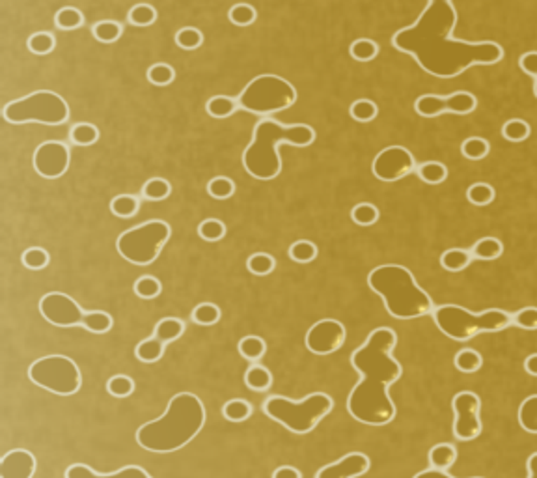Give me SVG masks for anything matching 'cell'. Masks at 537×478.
Wrapping results in <instances>:
<instances>
[{"mask_svg": "<svg viewBox=\"0 0 537 478\" xmlns=\"http://www.w3.org/2000/svg\"><path fill=\"white\" fill-rule=\"evenodd\" d=\"M456 25L457 11L451 0H427L422 15L411 27L392 36V45L413 56L425 73L439 79H453L474 65H493L502 60L504 49L496 41L453 38Z\"/></svg>", "mask_w": 537, "mask_h": 478, "instance_id": "cell-1", "label": "cell"}, {"mask_svg": "<svg viewBox=\"0 0 537 478\" xmlns=\"http://www.w3.org/2000/svg\"><path fill=\"white\" fill-rule=\"evenodd\" d=\"M396 344V332L388 327H379L369 332L368 340L351 355V364L362 374V380L349 394L347 411L358 422L385 426L396 417V406L388 394L390 385L403 374L402 364L392 357Z\"/></svg>", "mask_w": 537, "mask_h": 478, "instance_id": "cell-2", "label": "cell"}, {"mask_svg": "<svg viewBox=\"0 0 537 478\" xmlns=\"http://www.w3.org/2000/svg\"><path fill=\"white\" fill-rule=\"evenodd\" d=\"M206 424V408L196 394L179 392L168 402L163 417L144 424L136 432V443L144 451L168 454L183 448Z\"/></svg>", "mask_w": 537, "mask_h": 478, "instance_id": "cell-3", "label": "cell"}, {"mask_svg": "<svg viewBox=\"0 0 537 478\" xmlns=\"http://www.w3.org/2000/svg\"><path fill=\"white\" fill-rule=\"evenodd\" d=\"M315 141L314 127L306 124L282 125L277 119H260L252 133V141L243 153L244 170L252 178L269 181L282 172V159L278 155V144L306 148Z\"/></svg>", "mask_w": 537, "mask_h": 478, "instance_id": "cell-4", "label": "cell"}, {"mask_svg": "<svg viewBox=\"0 0 537 478\" xmlns=\"http://www.w3.org/2000/svg\"><path fill=\"white\" fill-rule=\"evenodd\" d=\"M368 284L383 297L388 314L396 320H416L433 312V301L418 286L407 267L397 264L375 267L368 275Z\"/></svg>", "mask_w": 537, "mask_h": 478, "instance_id": "cell-5", "label": "cell"}, {"mask_svg": "<svg viewBox=\"0 0 537 478\" xmlns=\"http://www.w3.org/2000/svg\"><path fill=\"white\" fill-rule=\"evenodd\" d=\"M431 314L440 331L459 342L472 340L479 332H500L513 325V314L502 309L472 314L457 304H442L433 309Z\"/></svg>", "mask_w": 537, "mask_h": 478, "instance_id": "cell-6", "label": "cell"}, {"mask_svg": "<svg viewBox=\"0 0 537 478\" xmlns=\"http://www.w3.org/2000/svg\"><path fill=\"white\" fill-rule=\"evenodd\" d=\"M334 408L332 398L325 392H314L300 400L293 402L284 396L267 398L263 403V411L274 422L282 424L293 434H308L317 424L331 413Z\"/></svg>", "mask_w": 537, "mask_h": 478, "instance_id": "cell-7", "label": "cell"}, {"mask_svg": "<svg viewBox=\"0 0 537 478\" xmlns=\"http://www.w3.org/2000/svg\"><path fill=\"white\" fill-rule=\"evenodd\" d=\"M295 101H297V90L293 84L272 73L252 79L237 99L241 109L260 116L289 109Z\"/></svg>", "mask_w": 537, "mask_h": 478, "instance_id": "cell-8", "label": "cell"}, {"mask_svg": "<svg viewBox=\"0 0 537 478\" xmlns=\"http://www.w3.org/2000/svg\"><path fill=\"white\" fill-rule=\"evenodd\" d=\"M168 238L170 226L164 221H147L119 235L116 249L125 261L150 266L157 260Z\"/></svg>", "mask_w": 537, "mask_h": 478, "instance_id": "cell-9", "label": "cell"}, {"mask_svg": "<svg viewBox=\"0 0 537 478\" xmlns=\"http://www.w3.org/2000/svg\"><path fill=\"white\" fill-rule=\"evenodd\" d=\"M4 118L10 124H38L60 125L69 118V107L64 98L49 90H39L27 98L15 99L4 107Z\"/></svg>", "mask_w": 537, "mask_h": 478, "instance_id": "cell-10", "label": "cell"}, {"mask_svg": "<svg viewBox=\"0 0 537 478\" xmlns=\"http://www.w3.org/2000/svg\"><path fill=\"white\" fill-rule=\"evenodd\" d=\"M28 377L36 385L56 396H71L81 389V370L65 355L38 358L28 368Z\"/></svg>", "mask_w": 537, "mask_h": 478, "instance_id": "cell-11", "label": "cell"}, {"mask_svg": "<svg viewBox=\"0 0 537 478\" xmlns=\"http://www.w3.org/2000/svg\"><path fill=\"white\" fill-rule=\"evenodd\" d=\"M477 107V99L470 92H456L442 98V96H433L425 93L420 96L414 103V110L422 118H437V116L451 112V115H470Z\"/></svg>", "mask_w": 537, "mask_h": 478, "instance_id": "cell-12", "label": "cell"}, {"mask_svg": "<svg viewBox=\"0 0 537 478\" xmlns=\"http://www.w3.org/2000/svg\"><path fill=\"white\" fill-rule=\"evenodd\" d=\"M456 420H453V435L459 441H474L482 434V418L479 409L482 402L474 392H459L451 402Z\"/></svg>", "mask_w": 537, "mask_h": 478, "instance_id": "cell-13", "label": "cell"}, {"mask_svg": "<svg viewBox=\"0 0 537 478\" xmlns=\"http://www.w3.org/2000/svg\"><path fill=\"white\" fill-rule=\"evenodd\" d=\"M39 312L45 320L56 327L82 325L86 316L75 299L62 292H51L44 295L39 301Z\"/></svg>", "mask_w": 537, "mask_h": 478, "instance_id": "cell-14", "label": "cell"}, {"mask_svg": "<svg viewBox=\"0 0 537 478\" xmlns=\"http://www.w3.org/2000/svg\"><path fill=\"white\" fill-rule=\"evenodd\" d=\"M416 170L413 153L403 146H388L377 153L371 164V172L380 181H397Z\"/></svg>", "mask_w": 537, "mask_h": 478, "instance_id": "cell-15", "label": "cell"}, {"mask_svg": "<svg viewBox=\"0 0 537 478\" xmlns=\"http://www.w3.org/2000/svg\"><path fill=\"white\" fill-rule=\"evenodd\" d=\"M71 153L69 148L64 142L49 141L39 144L38 150L34 152V169L41 178L56 179L64 176L69 169Z\"/></svg>", "mask_w": 537, "mask_h": 478, "instance_id": "cell-16", "label": "cell"}, {"mask_svg": "<svg viewBox=\"0 0 537 478\" xmlns=\"http://www.w3.org/2000/svg\"><path fill=\"white\" fill-rule=\"evenodd\" d=\"M345 327L338 320H321L306 332V348L315 355H331L345 342Z\"/></svg>", "mask_w": 537, "mask_h": 478, "instance_id": "cell-17", "label": "cell"}, {"mask_svg": "<svg viewBox=\"0 0 537 478\" xmlns=\"http://www.w3.org/2000/svg\"><path fill=\"white\" fill-rule=\"evenodd\" d=\"M369 458L362 452H351L342 460L325 465L315 478H358L368 473Z\"/></svg>", "mask_w": 537, "mask_h": 478, "instance_id": "cell-18", "label": "cell"}, {"mask_svg": "<svg viewBox=\"0 0 537 478\" xmlns=\"http://www.w3.org/2000/svg\"><path fill=\"white\" fill-rule=\"evenodd\" d=\"M36 473V458L32 452L15 448L0 462V478H32Z\"/></svg>", "mask_w": 537, "mask_h": 478, "instance_id": "cell-19", "label": "cell"}, {"mask_svg": "<svg viewBox=\"0 0 537 478\" xmlns=\"http://www.w3.org/2000/svg\"><path fill=\"white\" fill-rule=\"evenodd\" d=\"M65 478H152L142 467L136 465H127V467L119 469L112 474H99L95 473L92 467H88L84 463H75L65 471Z\"/></svg>", "mask_w": 537, "mask_h": 478, "instance_id": "cell-20", "label": "cell"}, {"mask_svg": "<svg viewBox=\"0 0 537 478\" xmlns=\"http://www.w3.org/2000/svg\"><path fill=\"white\" fill-rule=\"evenodd\" d=\"M457 451L450 443H439L429 451V465L437 471H448L456 463Z\"/></svg>", "mask_w": 537, "mask_h": 478, "instance_id": "cell-21", "label": "cell"}, {"mask_svg": "<svg viewBox=\"0 0 537 478\" xmlns=\"http://www.w3.org/2000/svg\"><path fill=\"white\" fill-rule=\"evenodd\" d=\"M470 252H472L474 260L493 261L504 254V245L496 238H482L474 243Z\"/></svg>", "mask_w": 537, "mask_h": 478, "instance_id": "cell-22", "label": "cell"}, {"mask_svg": "<svg viewBox=\"0 0 537 478\" xmlns=\"http://www.w3.org/2000/svg\"><path fill=\"white\" fill-rule=\"evenodd\" d=\"M472 252L465 249H448L440 256V266L444 267L446 271L459 273L463 269H467L472 264Z\"/></svg>", "mask_w": 537, "mask_h": 478, "instance_id": "cell-23", "label": "cell"}, {"mask_svg": "<svg viewBox=\"0 0 537 478\" xmlns=\"http://www.w3.org/2000/svg\"><path fill=\"white\" fill-rule=\"evenodd\" d=\"M164 346H166V344H164L163 340H159L157 337H150L146 338V340H142V342L136 346L135 355L140 363H157L164 355Z\"/></svg>", "mask_w": 537, "mask_h": 478, "instance_id": "cell-24", "label": "cell"}, {"mask_svg": "<svg viewBox=\"0 0 537 478\" xmlns=\"http://www.w3.org/2000/svg\"><path fill=\"white\" fill-rule=\"evenodd\" d=\"M244 383H246V387H248L250 391L265 392L269 391V387L272 385V375L265 366L252 364V366L246 370V374H244Z\"/></svg>", "mask_w": 537, "mask_h": 478, "instance_id": "cell-25", "label": "cell"}, {"mask_svg": "<svg viewBox=\"0 0 537 478\" xmlns=\"http://www.w3.org/2000/svg\"><path fill=\"white\" fill-rule=\"evenodd\" d=\"M185 331L183 321L178 320V318H163L155 325V331H153V337H157L159 340H163L164 344L174 342L178 340Z\"/></svg>", "mask_w": 537, "mask_h": 478, "instance_id": "cell-26", "label": "cell"}, {"mask_svg": "<svg viewBox=\"0 0 537 478\" xmlns=\"http://www.w3.org/2000/svg\"><path fill=\"white\" fill-rule=\"evenodd\" d=\"M239 354L243 355L246 361H260L267 351V342L261 337H256V335H248L239 340Z\"/></svg>", "mask_w": 537, "mask_h": 478, "instance_id": "cell-27", "label": "cell"}, {"mask_svg": "<svg viewBox=\"0 0 537 478\" xmlns=\"http://www.w3.org/2000/svg\"><path fill=\"white\" fill-rule=\"evenodd\" d=\"M237 107H239L237 101L228 98V96H213V98L207 101L206 110H207V115L213 116V118L223 119L234 115L235 110H237Z\"/></svg>", "mask_w": 537, "mask_h": 478, "instance_id": "cell-28", "label": "cell"}, {"mask_svg": "<svg viewBox=\"0 0 537 478\" xmlns=\"http://www.w3.org/2000/svg\"><path fill=\"white\" fill-rule=\"evenodd\" d=\"M416 174L425 183L439 185L448 178V169H446V164L439 163V161H427V163L418 164Z\"/></svg>", "mask_w": 537, "mask_h": 478, "instance_id": "cell-29", "label": "cell"}, {"mask_svg": "<svg viewBox=\"0 0 537 478\" xmlns=\"http://www.w3.org/2000/svg\"><path fill=\"white\" fill-rule=\"evenodd\" d=\"M82 327L86 331L93 332V335H105V332H109L112 329V318H110V314L103 312V310L86 312Z\"/></svg>", "mask_w": 537, "mask_h": 478, "instance_id": "cell-30", "label": "cell"}, {"mask_svg": "<svg viewBox=\"0 0 537 478\" xmlns=\"http://www.w3.org/2000/svg\"><path fill=\"white\" fill-rule=\"evenodd\" d=\"M71 142L75 146H92L95 144L99 138V131L95 125L86 124V122H81V124H75L71 127Z\"/></svg>", "mask_w": 537, "mask_h": 478, "instance_id": "cell-31", "label": "cell"}, {"mask_svg": "<svg viewBox=\"0 0 537 478\" xmlns=\"http://www.w3.org/2000/svg\"><path fill=\"white\" fill-rule=\"evenodd\" d=\"M519 422L522 429L530 434H537V394L528 396L519 408Z\"/></svg>", "mask_w": 537, "mask_h": 478, "instance_id": "cell-32", "label": "cell"}, {"mask_svg": "<svg viewBox=\"0 0 537 478\" xmlns=\"http://www.w3.org/2000/svg\"><path fill=\"white\" fill-rule=\"evenodd\" d=\"M223 415L230 422H244L252 415V406L246 400L235 398V400H230V402L224 403Z\"/></svg>", "mask_w": 537, "mask_h": 478, "instance_id": "cell-33", "label": "cell"}, {"mask_svg": "<svg viewBox=\"0 0 537 478\" xmlns=\"http://www.w3.org/2000/svg\"><path fill=\"white\" fill-rule=\"evenodd\" d=\"M92 32L93 38L101 44H114L124 32V27L116 21H99L98 25H93Z\"/></svg>", "mask_w": 537, "mask_h": 478, "instance_id": "cell-34", "label": "cell"}, {"mask_svg": "<svg viewBox=\"0 0 537 478\" xmlns=\"http://www.w3.org/2000/svg\"><path fill=\"white\" fill-rule=\"evenodd\" d=\"M491 152V144L482 136H470L461 144V153L470 161H479V159L487 157Z\"/></svg>", "mask_w": 537, "mask_h": 478, "instance_id": "cell-35", "label": "cell"}, {"mask_svg": "<svg viewBox=\"0 0 537 478\" xmlns=\"http://www.w3.org/2000/svg\"><path fill=\"white\" fill-rule=\"evenodd\" d=\"M110 212L114 213L116 217H133L138 212V198L133 195H118L110 202Z\"/></svg>", "mask_w": 537, "mask_h": 478, "instance_id": "cell-36", "label": "cell"}, {"mask_svg": "<svg viewBox=\"0 0 537 478\" xmlns=\"http://www.w3.org/2000/svg\"><path fill=\"white\" fill-rule=\"evenodd\" d=\"M289 258L297 264H310L317 258V245L312 243V241H306V239H300V241H295L291 247H289Z\"/></svg>", "mask_w": 537, "mask_h": 478, "instance_id": "cell-37", "label": "cell"}, {"mask_svg": "<svg viewBox=\"0 0 537 478\" xmlns=\"http://www.w3.org/2000/svg\"><path fill=\"white\" fill-rule=\"evenodd\" d=\"M82 13L77 8H71V6H65L62 10L56 11L55 15V25L60 30H75V28L82 27Z\"/></svg>", "mask_w": 537, "mask_h": 478, "instance_id": "cell-38", "label": "cell"}, {"mask_svg": "<svg viewBox=\"0 0 537 478\" xmlns=\"http://www.w3.org/2000/svg\"><path fill=\"white\" fill-rule=\"evenodd\" d=\"M190 316L198 325H215L220 320L223 312L215 303H200L198 306H194Z\"/></svg>", "mask_w": 537, "mask_h": 478, "instance_id": "cell-39", "label": "cell"}, {"mask_svg": "<svg viewBox=\"0 0 537 478\" xmlns=\"http://www.w3.org/2000/svg\"><path fill=\"white\" fill-rule=\"evenodd\" d=\"M502 136L510 142H522L530 136V125L521 118L508 119L502 127Z\"/></svg>", "mask_w": 537, "mask_h": 478, "instance_id": "cell-40", "label": "cell"}, {"mask_svg": "<svg viewBox=\"0 0 537 478\" xmlns=\"http://www.w3.org/2000/svg\"><path fill=\"white\" fill-rule=\"evenodd\" d=\"M170 190H172V187H170V183L166 181V179L152 178V179H147L146 183H144V187H142V195L146 196L147 200L159 202V200H164V198H168Z\"/></svg>", "mask_w": 537, "mask_h": 478, "instance_id": "cell-41", "label": "cell"}, {"mask_svg": "<svg viewBox=\"0 0 537 478\" xmlns=\"http://www.w3.org/2000/svg\"><path fill=\"white\" fill-rule=\"evenodd\" d=\"M107 392L114 398H129L135 392V381L129 375H112L107 381Z\"/></svg>", "mask_w": 537, "mask_h": 478, "instance_id": "cell-42", "label": "cell"}, {"mask_svg": "<svg viewBox=\"0 0 537 478\" xmlns=\"http://www.w3.org/2000/svg\"><path fill=\"white\" fill-rule=\"evenodd\" d=\"M483 358L482 355L477 354L476 349H461L459 354L456 355V368L465 372V374H474L477 370L482 368Z\"/></svg>", "mask_w": 537, "mask_h": 478, "instance_id": "cell-43", "label": "cell"}, {"mask_svg": "<svg viewBox=\"0 0 537 478\" xmlns=\"http://www.w3.org/2000/svg\"><path fill=\"white\" fill-rule=\"evenodd\" d=\"M157 19V11L150 4H136L129 10V22L135 27H150Z\"/></svg>", "mask_w": 537, "mask_h": 478, "instance_id": "cell-44", "label": "cell"}, {"mask_svg": "<svg viewBox=\"0 0 537 478\" xmlns=\"http://www.w3.org/2000/svg\"><path fill=\"white\" fill-rule=\"evenodd\" d=\"M207 193L213 196L215 200H226L230 196H234L235 183L226 176H217L207 183Z\"/></svg>", "mask_w": 537, "mask_h": 478, "instance_id": "cell-45", "label": "cell"}, {"mask_svg": "<svg viewBox=\"0 0 537 478\" xmlns=\"http://www.w3.org/2000/svg\"><path fill=\"white\" fill-rule=\"evenodd\" d=\"M349 53H351V56H353L354 60H358V62H369V60H373L375 56H377V53H379V45L375 44L373 39H357V41L351 44Z\"/></svg>", "mask_w": 537, "mask_h": 478, "instance_id": "cell-46", "label": "cell"}, {"mask_svg": "<svg viewBox=\"0 0 537 478\" xmlns=\"http://www.w3.org/2000/svg\"><path fill=\"white\" fill-rule=\"evenodd\" d=\"M246 267L256 277H265L274 269V258L271 254H265V252H256L248 258Z\"/></svg>", "mask_w": 537, "mask_h": 478, "instance_id": "cell-47", "label": "cell"}, {"mask_svg": "<svg viewBox=\"0 0 537 478\" xmlns=\"http://www.w3.org/2000/svg\"><path fill=\"white\" fill-rule=\"evenodd\" d=\"M161 292H163V284L152 275H144L135 283V294L140 299H155Z\"/></svg>", "mask_w": 537, "mask_h": 478, "instance_id": "cell-48", "label": "cell"}, {"mask_svg": "<svg viewBox=\"0 0 537 478\" xmlns=\"http://www.w3.org/2000/svg\"><path fill=\"white\" fill-rule=\"evenodd\" d=\"M494 189L489 183H474L468 187L467 198L474 206H489L494 200Z\"/></svg>", "mask_w": 537, "mask_h": 478, "instance_id": "cell-49", "label": "cell"}, {"mask_svg": "<svg viewBox=\"0 0 537 478\" xmlns=\"http://www.w3.org/2000/svg\"><path fill=\"white\" fill-rule=\"evenodd\" d=\"M198 234H200L201 239L215 243V241H220L226 235V224L218 219H206L198 226Z\"/></svg>", "mask_w": 537, "mask_h": 478, "instance_id": "cell-50", "label": "cell"}, {"mask_svg": "<svg viewBox=\"0 0 537 478\" xmlns=\"http://www.w3.org/2000/svg\"><path fill=\"white\" fill-rule=\"evenodd\" d=\"M175 71L172 65L168 64H153L150 70H147V81L155 84V86H166L170 82L174 81Z\"/></svg>", "mask_w": 537, "mask_h": 478, "instance_id": "cell-51", "label": "cell"}, {"mask_svg": "<svg viewBox=\"0 0 537 478\" xmlns=\"http://www.w3.org/2000/svg\"><path fill=\"white\" fill-rule=\"evenodd\" d=\"M349 115L357 122L368 124V122L375 119V116H377V105L373 101H369V99H358V101L351 105Z\"/></svg>", "mask_w": 537, "mask_h": 478, "instance_id": "cell-52", "label": "cell"}, {"mask_svg": "<svg viewBox=\"0 0 537 478\" xmlns=\"http://www.w3.org/2000/svg\"><path fill=\"white\" fill-rule=\"evenodd\" d=\"M351 217L357 224L360 226H371L379 221V209L373 206V204H368V202H364V204H358V206L353 207V212H351Z\"/></svg>", "mask_w": 537, "mask_h": 478, "instance_id": "cell-53", "label": "cell"}, {"mask_svg": "<svg viewBox=\"0 0 537 478\" xmlns=\"http://www.w3.org/2000/svg\"><path fill=\"white\" fill-rule=\"evenodd\" d=\"M201 41H204V36H201L200 30L194 27H185L175 34V44L185 51L198 49L201 45Z\"/></svg>", "mask_w": 537, "mask_h": 478, "instance_id": "cell-54", "label": "cell"}, {"mask_svg": "<svg viewBox=\"0 0 537 478\" xmlns=\"http://www.w3.org/2000/svg\"><path fill=\"white\" fill-rule=\"evenodd\" d=\"M228 15L230 21L234 22V25H237V27H250V25L256 21V15H258V13H256L254 6L241 2V4L232 6Z\"/></svg>", "mask_w": 537, "mask_h": 478, "instance_id": "cell-55", "label": "cell"}, {"mask_svg": "<svg viewBox=\"0 0 537 478\" xmlns=\"http://www.w3.org/2000/svg\"><path fill=\"white\" fill-rule=\"evenodd\" d=\"M28 49L34 55H49L55 49V36L49 32H36L28 38Z\"/></svg>", "mask_w": 537, "mask_h": 478, "instance_id": "cell-56", "label": "cell"}, {"mask_svg": "<svg viewBox=\"0 0 537 478\" xmlns=\"http://www.w3.org/2000/svg\"><path fill=\"white\" fill-rule=\"evenodd\" d=\"M22 264L28 269H32V271H39V269L49 266V254H47V250L39 249V247H32V249L22 252Z\"/></svg>", "mask_w": 537, "mask_h": 478, "instance_id": "cell-57", "label": "cell"}, {"mask_svg": "<svg viewBox=\"0 0 537 478\" xmlns=\"http://www.w3.org/2000/svg\"><path fill=\"white\" fill-rule=\"evenodd\" d=\"M513 325L524 331H537V306H526L513 314Z\"/></svg>", "mask_w": 537, "mask_h": 478, "instance_id": "cell-58", "label": "cell"}, {"mask_svg": "<svg viewBox=\"0 0 537 478\" xmlns=\"http://www.w3.org/2000/svg\"><path fill=\"white\" fill-rule=\"evenodd\" d=\"M519 67H521L526 75L537 79V51H530V53H524L519 60Z\"/></svg>", "mask_w": 537, "mask_h": 478, "instance_id": "cell-59", "label": "cell"}, {"mask_svg": "<svg viewBox=\"0 0 537 478\" xmlns=\"http://www.w3.org/2000/svg\"><path fill=\"white\" fill-rule=\"evenodd\" d=\"M272 478H303L300 477V471L291 465H284V467H278L274 473H272Z\"/></svg>", "mask_w": 537, "mask_h": 478, "instance_id": "cell-60", "label": "cell"}, {"mask_svg": "<svg viewBox=\"0 0 537 478\" xmlns=\"http://www.w3.org/2000/svg\"><path fill=\"white\" fill-rule=\"evenodd\" d=\"M414 478H453L450 474L446 473V471H437V469H429V471H422V473H418ZM479 478V477H476Z\"/></svg>", "mask_w": 537, "mask_h": 478, "instance_id": "cell-61", "label": "cell"}, {"mask_svg": "<svg viewBox=\"0 0 537 478\" xmlns=\"http://www.w3.org/2000/svg\"><path fill=\"white\" fill-rule=\"evenodd\" d=\"M524 368H526L528 374L533 375V377H537V354L528 355L526 361H524Z\"/></svg>", "mask_w": 537, "mask_h": 478, "instance_id": "cell-62", "label": "cell"}, {"mask_svg": "<svg viewBox=\"0 0 537 478\" xmlns=\"http://www.w3.org/2000/svg\"><path fill=\"white\" fill-rule=\"evenodd\" d=\"M526 469H528V478H537V452H533L532 456L528 458L526 462Z\"/></svg>", "mask_w": 537, "mask_h": 478, "instance_id": "cell-63", "label": "cell"}, {"mask_svg": "<svg viewBox=\"0 0 537 478\" xmlns=\"http://www.w3.org/2000/svg\"><path fill=\"white\" fill-rule=\"evenodd\" d=\"M533 96L537 98V79H536V82H533Z\"/></svg>", "mask_w": 537, "mask_h": 478, "instance_id": "cell-64", "label": "cell"}]
</instances>
